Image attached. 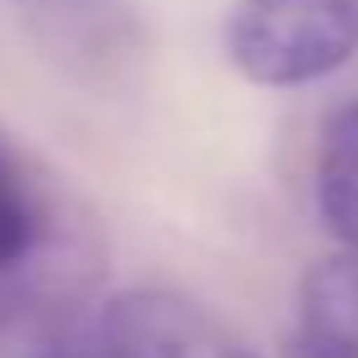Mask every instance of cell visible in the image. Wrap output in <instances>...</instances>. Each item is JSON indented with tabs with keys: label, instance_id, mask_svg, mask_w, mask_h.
I'll return each mask as SVG.
<instances>
[{
	"label": "cell",
	"instance_id": "6da1fadb",
	"mask_svg": "<svg viewBox=\"0 0 358 358\" xmlns=\"http://www.w3.org/2000/svg\"><path fill=\"white\" fill-rule=\"evenodd\" d=\"M222 43L232 69L253 85H311L353 64L358 0H237Z\"/></svg>",
	"mask_w": 358,
	"mask_h": 358
},
{
	"label": "cell",
	"instance_id": "7a4b0ae2",
	"mask_svg": "<svg viewBox=\"0 0 358 358\" xmlns=\"http://www.w3.org/2000/svg\"><path fill=\"white\" fill-rule=\"evenodd\" d=\"M106 358H253L206 306L174 290H122L101 316Z\"/></svg>",
	"mask_w": 358,
	"mask_h": 358
},
{
	"label": "cell",
	"instance_id": "3957f363",
	"mask_svg": "<svg viewBox=\"0 0 358 358\" xmlns=\"http://www.w3.org/2000/svg\"><path fill=\"white\" fill-rule=\"evenodd\" d=\"M290 358H358V253L322 258L301 280Z\"/></svg>",
	"mask_w": 358,
	"mask_h": 358
},
{
	"label": "cell",
	"instance_id": "277c9868",
	"mask_svg": "<svg viewBox=\"0 0 358 358\" xmlns=\"http://www.w3.org/2000/svg\"><path fill=\"white\" fill-rule=\"evenodd\" d=\"M316 211L322 227L358 253V101L337 106L316 148Z\"/></svg>",
	"mask_w": 358,
	"mask_h": 358
},
{
	"label": "cell",
	"instance_id": "5b68a950",
	"mask_svg": "<svg viewBox=\"0 0 358 358\" xmlns=\"http://www.w3.org/2000/svg\"><path fill=\"white\" fill-rule=\"evenodd\" d=\"M37 243V206L22 190V179L0 164V268L22 264Z\"/></svg>",
	"mask_w": 358,
	"mask_h": 358
}]
</instances>
